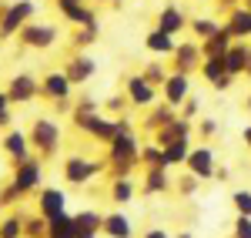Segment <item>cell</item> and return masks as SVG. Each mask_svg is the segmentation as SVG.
<instances>
[{"instance_id": "6da1fadb", "label": "cell", "mask_w": 251, "mask_h": 238, "mask_svg": "<svg viewBox=\"0 0 251 238\" xmlns=\"http://www.w3.org/2000/svg\"><path fill=\"white\" fill-rule=\"evenodd\" d=\"M30 14H34V3H30V0H20V3H14V7L3 14V20H0V34H3V37H10V34H14V30H17V27H20L27 17H30Z\"/></svg>"}, {"instance_id": "7a4b0ae2", "label": "cell", "mask_w": 251, "mask_h": 238, "mask_svg": "<svg viewBox=\"0 0 251 238\" xmlns=\"http://www.w3.org/2000/svg\"><path fill=\"white\" fill-rule=\"evenodd\" d=\"M40 215L47 221H54L64 215V191H57V188H47L44 195H40Z\"/></svg>"}, {"instance_id": "3957f363", "label": "cell", "mask_w": 251, "mask_h": 238, "mask_svg": "<svg viewBox=\"0 0 251 238\" xmlns=\"http://www.w3.org/2000/svg\"><path fill=\"white\" fill-rule=\"evenodd\" d=\"M17 185L20 191H30V188H37L40 185V168H37V161H20V171H17Z\"/></svg>"}, {"instance_id": "277c9868", "label": "cell", "mask_w": 251, "mask_h": 238, "mask_svg": "<svg viewBox=\"0 0 251 238\" xmlns=\"http://www.w3.org/2000/svg\"><path fill=\"white\" fill-rule=\"evenodd\" d=\"M188 164H191V171L198 178H211L214 175V161H211V151H204V148H198L188 155Z\"/></svg>"}, {"instance_id": "5b68a950", "label": "cell", "mask_w": 251, "mask_h": 238, "mask_svg": "<svg viewBox=\"0 0 251 238\" xmlns=\"http://www.w3.org/2000/svg\"><path fill=\"white\" fill-rule=\"evenodd\" d=\"M34 141H37L44 151H54V144L60 141L57 124H50V121H37V128H34Z\"/></svg>"}, {"instance_id": "8992f818", "label": "cell", "mask_w": 251, "mask_h": 238, "mask_svg": "<svg viewBox=\"0 0 251 238\" xmlns=\"http://www.w3.org/2000/svg\"><path fill=\"white\" fill-rule=\"evenodd\" d=\"M74 225H77V238H97V228H104V218L97 212H84L74 218Z\"/></svg>"}, {"instance_id": "52a82bcc", "label": "cell", "mask_w": 251, "mask_h": 238, "mask_svg": "<svg viewBox=\"0 0 251 238\" xmlns=\"http://www.w3.org/2000/svg\"><path fill=\"white\" fill-rule=\"evenodd\" d=\"M94 171H97V164H91V161H84V158H67V181H74V185L87 181Z\"/></svg>"}, {"instance_id": "ba28073f", "label": "cell", "mask_w": 251, "mask_h": 238, "mask_svg": "<svg viewBox=\"0 0 251 238\" xmlns=\"http://www.w3.org/2000/svg\"><path fill=\"white\" fill-rule=\"evenodd\" d=\"M164 94H168L171 104H181V101H184V94H188V78H184V71H177L174 78L164 80Z\"/></svg>"}, {"instance_id": "9c48e42d", "label": "cell", "mask_w": 251, "mask_h": 238, "mask_svg": "<svg viewBox=\"0 0 251 238\" xmlns=\"http://www.w3.org/2000/svg\"><path fill=\"white\" fill-rule=\"evenodd\" d=\"M104 232L111 238H131V221L124 218L121 212H111V215L104 218Z\"/></svg>"}, {"instance_id": "30bf717a", "label": "cell", "mask_w": 251, "mask_h": 238, "mask_svg": "<svg viewBox=\"0 0 251 238\" xmlns=\"http://www.w3.org/2000/svg\"><path fill=\"white\" fill-rule=\"evenodd\" d=\"M127 94H131V101H137V104H151V101H154V91H151L148 78H131L127 80Z\"/></svg>"}, {"instance_id": "8fae6325", "label": "cell", "mask_w": 251, "mask_h": 238, "mask_svg": "<svg viewBox=\"0 0 251 238\" xmlns=\"http://www.w3.org/2000/svg\"><path fill=\"white\" fill-rule=\"evenodd\" d=\"M47 238H77V225H74V218L71 215H60V218L50 221V232H47Z\"/></svg>"}, {"instance_id": "7c38bea8", "label": "cell", "mask_w": 251, "mask_h": 238, "mask_svg": "<svg viewBox=\"0 0 251 238\" xmlns=\"http://www.w3.org/2000/svg\"><path fill=\"white\" fill-rule=\"evenodd\" d=\"M148 47H151L154 54H161V57H171L174 51H177L174 40H171V34H164V30H154V34L148 37Z\"/></svg>"}, {"instance_id": "4fadbf2b", "label": "cell", "mask_w": 251, "mask_h": 238, "mask_svg": "<svg viewBox=\"0 0 251 238\" xmlns=\"http://www.w3.org/2000/svg\"><path fill=\"white\" fill-rule=\"evenodd\" d=\"M34 91H37V84L27 78V74H20V78H14V84H10V94H7V98H10V101H27Z\"/></svg>"}, {"instance_id": "5bb4252c", "label": "cell", "mask_w": 251, "mask_h": 238, "mask_svg": "<svg viewBox=\"0 0 251 238\" xmlns=\"http://www.w3.org/2000/svg\"><path fill=\"white\" fill-rule=\"evenodd\" d=\"M181 27H184V17H181L174 7H168V10L157 17V30H164V34H177Z\"/></svg>"}, {"instance_id": "9a60e30c", "label": "cell", "mask_w": 251, "mask_h": 238, "mask_svg": "<svg viewBox=\"0 0 251 238\" xmlns=\"http://www.w3.org/2000/svg\"><path fill=\"white\" fill-rule=\"evenodd\" d=\"M24 40L34 44V47H47L54 40V27H27L24 30Z\"/></svg>"}, {"instance_id": "2e32d148", "label": "cell", "mask_w": 251, "mask_h": 238, "mask_svg": "<svg viewBox=\"0 0 251 238\" xmlns=\"http://www.w3.org/2000/svg\"><path fill=\"white\" fill-rule=\"evenodd\" d=\"M245 64H248V51H245V47H231V51L225 54V67H228L231 78H234V74H241Z\"/></svg>"}, {"instance_id": "e0dca14e", "label": "cell", "mask_w": 251, "mask_h": 238, "mask_svg": "<svg viewBox=\"0 0 251 238\" xmlns=\"http://www.w3.org/2000/svg\"><path fill=\"white\" fill-rule=\"evenodd\" d=\"M94 74V60L91 57H77L74 64H71V71H67V78L71 80H87Z\"/></svg>"}, {"instance_id": "ac0fdd59", "label": "cell", "mask_w": 251, "mask_h": 238, "mask_svg": "<svg viewBox=\"0 0 251 238\" xmlns=\"http://www.w3.org/2000/svg\"><path fill=\"white\" fill-rule=\"evenodd\" d=\"M3 148H7L17 161H27V148H24V134H20V131L7 134V138H3Z\"/></svg>"}, {"instance_id": "d6986e66", "label": "cell", "mask_w": 251, "mask_h": 238, "mask_svg": "<svg viewBox=\"0 0 251 238\" xmlns=\"http://www.w3.org/2000/svg\"><path fill=\"white\" fill-rule=\"evenodd\" d=\"M184 158H188V144H184V141H174V144L164 148V168H168V164H181Z\"/></svg>"}, {"instance_id": "ffe728a7", "label": "cell", "mask_w": 251, "mask_h": 238, "mask_svg": "<svg viewBox=\"0 0 251 238\" xmlns=\"http://www.w3.org/2000/svg\"><path fill=\"white\" fill-rule=\"evenodd\" d=\"M67 84H71L67 74H50L47 78V94L50 98H67Z\"/></svg>"}, {"instance_id": "44dd1931", "label": "cell", "mask_w": 251, "mask_h": 238, "mask_svg": "<svg viewBox=\"0 0 251 238\" xmlns=\"http://www.w3.org/2000/svg\"><path fill=\"white\" fill-rule=\"evenodd\" d=\"M228 30L238 34V37H241V34H251V10H238L231 17V27H228Z\"/></svg>"}, {"instance_id": "7402d4cb", "label": "cell", "mask_w": 251, "mask_h": 238, "mask_svg": "<svg viewBox=\"0 0 251 238\" xmlns=\"http://www.w3.org/2000/svg\"><path fill=\"white\" fill-rule=\"evenodd\" d=\"M174 57H177V64H181V71H184V67H194V64H198V47L184 44V47H177Z\"/></svg>"}, {"instance_id": "603a6c76", "label": "cell", "mask_w": 251, "mask_h": 238, "mask_svg": "<svg viewBox=\"0 0 251 238\" xmlns=\"http://www.w3.org/2000/svg\"><path fill=\"white\" fill-rule=\"evenodd\" d=\"M164 188H168V178H164L161 168H154V171L148 175V191H164Z\"/></svg>"}, {"instance_id": "cb8c5ba5", "label": "cell", "mask_w": 251, "mask_h": 238, "mask_svg": "<svg viewBox=\"0 0 251 238\" xmlns=\"http://www.w3.org/2000/svg\"><path fill=\"white\" fill-rule=\"evenodd\" d=\"M234 208H238L245 218H251V191H234Z\"/></svg>"}, {"instance_id": "d4e9b609", "label": "cell", "mask_w": 251, "mask_h": 238, "mask_svg": "<svg viewBox=\"0 0 251 238\" xmlns=\"http://www.w3.org/2000/svg\"><path fill=\"white\" fill-rule=\"evenodd\" d=\"M111 195H114V201H127L131 195H134V185H131L127 178H124V181H117V185H114V191H111Z\"/></svg>"}, {"instance_id": "484cf974", "label": "cell", "mask_w": 251, "mask_h": 238, "mask_svg": "<svg viewBox=\"0 0 251 238\" xmlns=\"http://www.w3.org/2000/svg\"><path fill=\"white\" fill-rule=\"evenodd\" d=\"M0 238H20V218H7L0 225Z\"/></svg>"}, {"instance_id": "4316f807", "label": "cell", "mask_w": 251, "mask_h": 238, "mask_svg": "<svg viewBox=\"0 0 251 238\" xmlns=\"http://www.w3.org/2000/svg\"><path fill=\"white\" fill-rule=\"evenodd\" d=\"M234 238H251V218H238V225H234Z\"/></svg>"}, {"instance_id": "83f0119b", "label": "cell", "mask_w": 251, "mask_h": 238, "mask_svg": "<svg viewBox=\"0 0 251 238\" xmlns=\"http://www.w3.org/2000/svg\"><path fill=\"white\" fill-rule=\"evenodd\" d=\"M194 27H198V34H201V37H214V34H218V27H214L211 20H198Z\"/></svg>"}, {"instance_id": "f1b7e54d", "label": "cell", "mask_w": 251, "mask_h": 238, "mask_svg": "<svg viewBox=\"0 0 251 238\" xmlns=\"http://www.w3.org/2000/svg\"><path fill=\"white\" fill-rule=\"evenodd\" d=\"M201 134H214V121H204L201 124Z\"/></svg>"}, {"instance_id": "f546056e", "label": "cell", "mask_w": 251, "mask_h": 238, "mask_svg": "<svg viewBox=\"0 0 251 238\" xmlns=\"http://www.w3.org/2000/svg\"><path fill=\"white\" fill-rule=\"evenodd\" d=\"M144 238H168V235H164L161 228H154V232H148V235H144Z\"/></svg>"}, {"instance_id": "4dcf8cb0", "label": "cell", "mask_w": 251, "mask_h": 238, "mask_svg": "<svg viewBox=\"0 0 251 238\" xmlns=\"http://www.w3.org/2000/svg\"><path fill=\"white\" fill-rule=\"evenodd\" d=\"M245 141H248V144H251V128H245Z\"/></svg>"}, {"instance_id": "1f68e13d", "label": "cell", "mask_w": 251, "mask_h": 238, "mask_svg": "<svg viewBox=\"0 0 251 238\" xmlns=\"http://www.w3.org/2000/svg\"><path fill=\"white\" fill-rule=\"evenodd\" d=\"M177 238H191V232H181V235H177Z\"/></svg>"}, {"instance_id": "d6a6232c", "label": "cell", "mask_w": 251, "mask_h": 238, "mask_svg": "<svg viewBox=\"0 0 251 238\" xmlns=\"http://www.w3.org/2000/svg\"><path fill=\"white\" fill-rule=\"evenodd\" d=\"M248 107H251V101H248Z\"/></svg>"}]
</instances>
